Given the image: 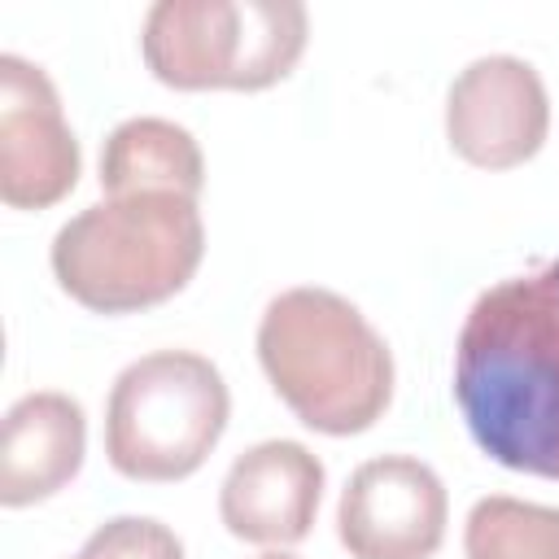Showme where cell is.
Here are the masks:
<instances>
[{
	"mask_svg": "<svg viewBox=\"0 0 559 559\" xmlns=\"http://www.w3.org/2000/svg\"><path fill=\"white\" fill-rule=\"evenodd\" d=\"M258 559H293V555H258Z\"/></svg>",
	"mask_w": 559,
	"mask_h": 559,
	"instance_id": "14",
	"label": "cell"
},
{
	"mask_svg": "<svg viewBox=\"0 0 559 559\" xmlns=\"http://www.w3.org/2000/svg\"><path fill=\"white\" fill-rule=\"evenodd\" d=\"M454 402L493 463L559 480V258L472 301L454 345Z\"/></svg>",
	"mask_w": 559,
	"mask_h": 559,
	"instance_id": "1",
	"label": "cell"
},
{
	"mask_svg": "<svg viewBox=\"0 0 559 559\" xmlns=\"http://www.w3.org/2000/svg\"><path fill=\"white\" fill-rule=\"evenodd\" d=\"M74 559H183V542L153 515L105 520Z\"/></svg>",
	"mask_w": 559,
	"mask_h": 559,
	"instance_id": "13",
	"label": "cell"
},
{
	"mask_svg": "<svg viewBox=\"0 0 559 559\" xmlns=\"http://www.w3.org/2000/svg\"><path fill=\"white\" fill-rule=\"evenodd\" d=\"M258 362L280 402L314 432H367L393 397V354L354 301L332 288H288L258 323Z\"/></svg>",
	"mask_w": 559,
	"mask_h": 559,
	"instance_id": "2",
	"label": "cell"
},
{
	"mask_svg": "<svg viewBox=\"0 0 559 559\" xmlns=\"http://www.w3.org/2000/svg\"><path fill=\"white\" fill-rule=\"evenodd\" d=\"M310 17L297 0H157L144 17V66L175 92H262L293 74Z\"/></svg>",
	"mask_w": 559,
	"mask_h": 559,
	"instance_id": "4",
	"label": "cell"
},
{
	"mask_svg": "<svg viewBox=\"0 0 559 559\" xmlns=\"http://www.w3.org/2000/svg\"><path fill=\"white\" fill-rule=\"evenodd\" d=\"M231 415L223 371L192 349L135 358L109 389L105 454L127 480H183L218 445Z\"/></svg>",
	"mask_w": 559,
	"mask_h": 559,
	"instance_id": "5",
	"label": "cell"
},
{
	"mask_svg": "<svg viewBox=\"0 0 559 559\" xmlns=\"http://www.w3.org/2000/svg\"><path fill=\"white\" fill-rule=\"evenodd\" d=\"M87 450L83 406L66 393H26L0 432V502L31 507L74 480Z\"/></svg>",
	"mask_w": 559,
	"mask_h": 559,
	"instance_id": "10",
	"label": "cell"
},
{
	"mask_svg": "<svg viewBox=\"0 0 559 559\" xmlns=\"http://www.w3.org/2000/svg\"><path fill=\"white\" fill-rule=\"evenodd\" d=\"M205 157L188 127L170 118H127L109 131L100 148V192L135 197V192H179L201 197Z\"/></svg>",
	"mask_w": 559,
	"mask_h": 559,
	"instance_id": "11",
	"label": "cell"
},
{
	"mask_svg": "<svg viewBox=\"0 0 559 559\" xmlns=\"http://www.w3.org/2000/svg\"><path fill=\"white\" fill-rule=\"evenodd\" d=\"M445 515L450 498L441 476L411 454H384L349 476L336 533L354 559H432L445 537Z\"/></svg>",
	"mask_w": 559,
	"mask_h": 559,
	"instance_id": "8",
	"label": "cell"
},
{
	"mask_svg": "<svg viewBox=\"0 0 559 559\" xmlns=\"http://www.w3.org/2000/svg\"><path fill=\"white\" fill-rule=\"evenodd\" d=\"M467 559H559V507L507 493L480 498L463 524Z\"/></svg>",
	"mask_w": 559,
	"mask_h": 559,
	"instance_id": "12",
	"label": "cell"
},
{
	"mask_svg": "<svg viewBox=\"0 0 559 559\" xmlns=\"http://www.w3.org/2000/svg\"><path fill=\"white\" fill-rule=\"evenodd\" d=\"M79 140L61 114L52 79L4 52L0 57V201L9 210H48L79 183Z\"/></svg>",
	"mask_w": 559,
	"mask_h": 559,
	"instance_id": "7",
	"label": "cell"
},
{
	"mask_svg": "<svg viewBox=\"0 0 559 559\" xmlns=\"http://www.w3.org/2000/svg\"><path fill=\"white\" fill-rule=\"evenodd\" d=\"M323 498V463L301 441H262L245 450L218 489V515L231 537L253 546H297Z\"/></svg>",
	"mask_w": 559,
	"mask_h": 559,
	"instance_id": "9",
	"label": "cell"
},
{
	"mask_svg": "<svg viewBox=\"0 0 559 559\" xmlns=\"http://www.w3.org/2000/svg\"><path fill=\"white\" fill-rule=\"evenodd\" d=\"M205 253L192 197L135 192L79 210L52 236V275L83 310L131 314L188 288Z\"/></svg>",
	"mask_w": 559,
	"mask_h": 559,
	"instance_id": "3",
	"label": "cell"
},
{
	"mask_svg": "<svg viewBox=\"0 0 559 559\" xmlns=\"http://www.w3.org/2000/svg\"><path fill=\"white\" fill-rule=\"evenodd\" d=\"M550 96L542 74L520 57H476L445 96L450 148L480 170H511L546 144Z\"/></svg>",
	"mask_w": 559,
	"mask_h": 559,
	"instance_id": "6",
	"label": "cell"
}]
</instances>
